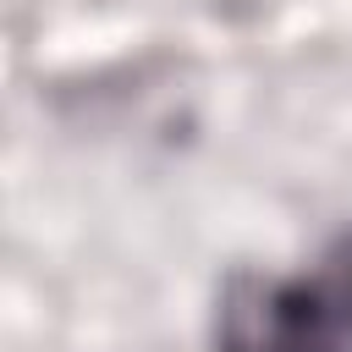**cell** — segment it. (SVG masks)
<instances>
[{"instance_id": "obj_1", "label": "cell", "mask_w": 352, "mask_h": 352, "mask_svg": "<svg viewBox=\"0 0 352 352\" xmlns=\"http://www.w3.org/2000/svg\"><path fill=\"white\" fill-rule=\"evenodd\" d=\"M220 352H352V242L297 280H231Z\"/></svg>"}]
</instances>
